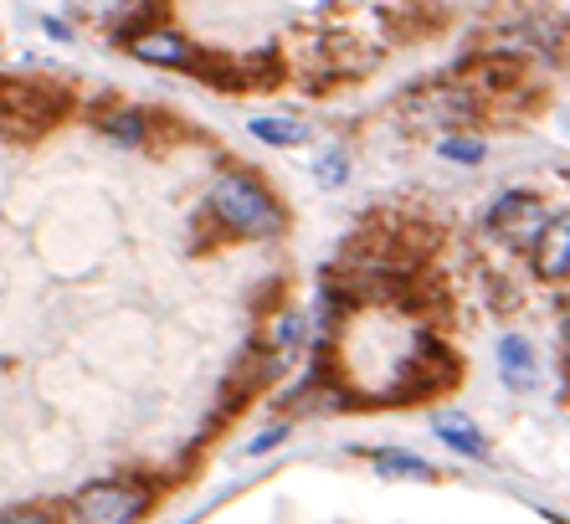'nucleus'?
<instances>
[{"label":"nucleus","mask_w":570,"mask_h":524,"mask_svg":"<svg viewBox=\"0 0 570 524\" xmlns=\"http://www.w3.org/2000/svg\"><path fill=\"white\" fill-rule=\"evenodd\" d=\"M211 211L222 216L237 237H272V232H283V206L268 195V185L252 175H216L211 185Z\"/></svg>","instance_id":"1"},{"label":"nucleus","mask_w":570,"mask_h":524,"mask_svg":"<svg viewBox=\"0 0 570 524\" xmlns=\"http://www.w3.org/2000/svg\"><path fill=\"white\" fill-rule=\"evenodd\" d=\"M62 114V93L31 77H0V124L15 139H36Z\"/></svg>","instance_id":"2"},{"label":"nucleus","mask_w":570,"mask_h":524,"mask_svg":"<svg viewBox=\"0 0 570 524\" xmlns=\"http://www.w3.org/2000/svg\"><path fill=\"white\" fill-rule=\"evenodd\" d=\"M150 494L139 483H119V479H104V483H88L83 494L73 499V514L77 524H129L144 514Z\"/></svg>","instance_id":"3"},{"label":"nucleus","mask_w":570,"mask_h":524,"mask_svg":"<svg viewBox=\"0 0 570 524\" xmlns=\"http://www.w3.org/2000/svg\"><path fill=\"white\" fill-rule=\"evenodd\" d=\"M488 232L504 237L509 247H529V242H540L550 232V216H545V201L529 191H504L488 206Z\"/></svg>","instance_id":"4"},{"label":"nucleus","mask_w":570,"mask_h":524,"mask_svg":"<svg viewBox=\"0 0 570 524\" xmlns=\"http://www.w3.org/2000/svg\"><path fill=\"white\" fill-rule=\"evenodd\" d=\"M473 93L467 88H458V83H427V88L411 98V119H421V124H458V119H467L473 114Z\"/></svg>","instance_id":"5"},{"label":"nucleus","mask_w":570,"mask_h":524,"mask_svg":"<svg viewBox=\"0 0 570 524\" xmlns=\"http://www.w3.org/2000/svg\"><path fill=\"white\" fill-rule=\"evenodd\" d=\"M129 46H135L139 62H154V67H191V62H195L191 42H185L181 31H170V26L135 31V36H129Z\"/></svg>","instance_id":"6"},{"label":"nucleus","mask_w":570,"mask_h":524,"mask_svg":"<svg viewBox=\"0 0 570 524\" xmlns=\"http://www.w3.org/2000/svg\"><path fill=\"white\" fill-rule=\"evenodd\" d=\"M535 272H540V278H566V272H570V216H556L550 232L540 237Z\"/></svg>","instance_id":"7"},{"label":"nucleus","mask_w":570,"mask_h":524,"mask_svg":"<svg viewBox=\"0 0 570 524\" xmlns=\"http://www.w3.org/2000/svg\"><path fill=\"white\" fill-rule=\"evenodd\" d=\"M498 365H504V381H509L514 391L535 386V350H529V340L504 334V340H498Z\"/></svg>","instance_id":"8"},{"label":"nucleus","mask_w":570,"mask_h":524,"mask_svg":"<svg viewBox=\"0 0 570 524\" xmlns=\"http://www.w3.org/2000/svg\"><path fill=\"white\" fill-rule=\"evenodd\" d=\"M432 432L448 442V448H458V452H467V458H488V442L478 437V427L467 417H458V411H442V417L432 421Z\"/></svg>","instance_id":"9"},{"label":"nucleus","mask_w":570,"mask_h":524,"mask_svg":"<svg viewBox=\"0 0 570 524\" xmlns=\"http://www.w3.org/2000/svg\"><path fill=\"white\" fill-rule=\"evenodd\" d=\"M376 473H390V479H432V463L417 458V452H376Z\"/></svg>","instance_id":"10"},{"label":"nucleus","mask_w":570,"mask_h":524,"mask_svg":"<svg viewBox=\"0 0 570 524\" xmlns=\"http://www.w3.org/2000/svg\"><path fill=\"white\" fill-rule=\"evenodd\" d=\"M303 345V309H283L278 324H272V350L278 355H293Z\"/></svg>","instance_id":"11"},{"label":"nucleus","mask_w":570,"mask_h":524,"mask_svg":"<svg viewBox=\"0 0 570 524\" xmlns=\"http://www.w3.org/2000/svg\"><path fill=\"white\" fill-rule=\"evenodd\" d=\"M252 135L262 145H303V124H288V119H252Z\"/></svg>","instance_id":"12"},{"label":"nucleus","mask_w":570,"mask_h":524,"mask_svg":"<svg viewBox=\"0 0 570 524\" xmlns=\"http://www.w3.org/2000/svg\"><path fill=\"white\" fill-rule=\"evenodd\" d=\"M104 135H114L119 145H139L144 139V119L139 114H104Z\"/></svg>","instance_id":"13"},{"label":"nucleus","mask_w":570,"mask_h":524,"mask_svg":"<svg viewBox=\"0 0 570 524\" xmlns=\"http://www.w3.org/2000/svg\"><path fill=\"white\" fill-rule=\"evenodd\" d=\"M437 150H442V160H463V165H478L483 160V145L478 139H463V135H448Z\"/></svg>","instance_id":"14"},{"label":"nucleus","mask_w":570,"mask_h":524,"mask_svg":"<svg viewBox=\"0 0 570 524\" xmlns=\"http://www.w3.org/2000/svg\"><path fill=\"white\" fill-rule=\"evenodd\" d=\"M319 180L340 185V180H345V160H340V154H324V160H319Z\"/></svg>","instance_id":"15"},{"label":"nucleus","mask_w":570,"mask_h":524,"mask_svg":"<svg viewBox=\"0 0 570 524\" xmlns=\"http://www.w3.org/2000/svg\"><path fill=\"white\" fill-rule=\"evenodd\" d=\"M283 437H288V427H272V432L252 437V442H247V452H268V448H278V442H283Z\"/></svg>","instance_id":"16"},{"label":"nucleus","mask_w":570,"mask_h":524,"mask_svg":"<svg viewBox=\"0 0 570 524\" xmlns=\"http://www.w3.org/2000/svg\"><path fill=\"white\" fill-rule=\"evenodd\" d=\"M6 524H52V520H42V514H15V520H6Z\"/></svg>","instance_id":"17"},{"label":"nucleus","mask_w":570,"mask_h":524,"mask_svg":"<svg viewBox=\"0 0 570 524\" xmlns=\"http://www.w3.org/2000/svg\"><path fill=\"white\" fill-rule=\"evenodd\" d=\"M566 334H570V309H566Z\"/></svg>","instance_id":"18"}]
</instances>
